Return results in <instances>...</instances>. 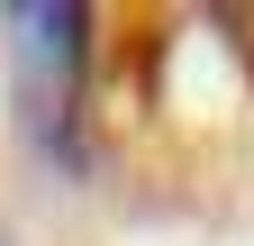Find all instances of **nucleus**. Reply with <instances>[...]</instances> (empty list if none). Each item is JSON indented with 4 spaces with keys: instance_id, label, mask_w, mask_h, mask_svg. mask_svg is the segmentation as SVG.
<instances>
[{
    "instance_id": "nucleus-1",
    "label": "nucleus",
    "mask_w": 254,
    "mask_h": 246,
    "mask_svg": "<svg viewBox=\"0 0 254 246\" xmlns=\"http://www.w3.org/2000/svg\"><path fill=\"white\" fill-rule=\"evenodd\" d=\"M0 27H9V73H18L27 137L73 164V119H82V73H91V9L18 0V9H0Z\"/></svg>"
}]
</instances>
